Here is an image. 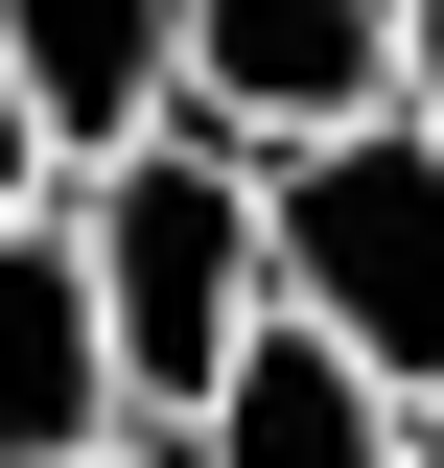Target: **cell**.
<instances>
[{
	"instance_id": "9",
	"label": "cell",
	"mask_w": 444,
	"mask_h": 468,
	"mask_svg": "<svg viewBox=\"0 0 444 468\" xmlns=\"http://www.w3.org/2000/svg\"><path fill=\"white\" fill-rule=\"evenodd\" d=\"M70 468H164V445H70Z\"/></svg>"
},
{
	"instance_id": "2",
	"label": "cell",
	"mask_w": 444,
	"mask_h": 468,
	"mask_svg": "<svg viewBox=\"0 0 444 468\" xmlns=\"http://www.w3.org/2000/svg\"><path fill=\"white\" fill-rule=\"evenodd\" d=\"M258 234H280V304L444 421V117L375 94L328 141H258Z\"/></svg>"
},
{
	"instance_id": "1",
	"label": "cell",
	"mask_w": 444,
	"mask_h": 468,
	"mask_svg": "<svg viewBox=\"0 0 444 468\" xmlns=\"http://www.w3.org/2000/svg\"><path fill=\"white\" fill-rule=\"evenodd\" d=\"M70 234H94V328H117V399H141V445H164V421H187V399L234 375V351L280 328L258 141H211V117H164V141H117V165L70 187Z\"/></svg>"
},
{
	"instance_id": "6",
	"label": "cell",
	"mask_w": 444,
	"mask_h": 468,
	"mask_svg": "<svg viewBox=\"0 0 444 468\" xmlns=\"http://www.w3.org/2000/svg\"><path fill=\"white\" fill-rule=\"evenodd\" d=\"M0 70H24V117H48V165L94 187L117 141L187 117V0H0Z\"/></svg>"
},
{
	"instance_id": "5",
	"label": "cell",
	"mask_w": 444,
	"mask_h": 468,
	"mask_svg": "<svg viewBox=\"0 0 444 468\" xmlns=\"http://www.w3.org/2000/svg\"><path fill=\"white\" fill-rule=\"evenodd\" d=\"M164 468H421V399H397V375H351V351L280 304L211 399L164 421Z\"/></svg>"
},
{
	"instance_id": "7",
	"label": "cell",
	"mask_w": 444,
	"mask_h": 468,
	"mask_svg": "<svg viewBox=\"0 0 444 468\" xmlns=\"http://www.w3.org/2000/svg\"><path fill=\"white\" fill-rule=\"evenodd\" d=\"M48 187L70 165H48V117H24V70H0V211H48Z\"/></svg>"
},
{
	"instance_id": "3",
	"label": "cell",
	"mask_w": 444,
	"mask_h": 468,
	"mask_svg": "<svg viewBox=\"0 0 444 468\" xmlns=\"http://www.w3.org/2000/svg\"><path fill=\"white\" fill-rule=\"evenodd\" d=\"M70 445H141V399H117V328H94V234L0 211V468H70Z\"/></svg>"
},
{
	"instance_id": "8",
	"label": "cell",
	"mask_w": 444,
	"mask_h": 468,
	"mask_svg": "<svg viewBox=\"0 0 444 468\" xmlns=\"http://www.w3.org/2000/svg\"><path fill=\"white\" fill-rule=\"evenodd\" d=\"M397 117H444V0H397Z\"/></svg>"
},
{
	"instance_id": "10",
	"label": "cell",
	"mask_w": 444,
	"mask_h": 468,
	"mask_svg": "<svg viewBox=\"0 0 444 468\" xmlns=\"http://www.w3.org/2000/svg\"><path fill=\"white\" fill-rule=\"evenodd\" d=\"M421 468H444V421H421Z\"/></svg>"
},
{
	"instance_id": "4",
	"label": "cell",
	"mask_w": 444,
	"mask_h": 468,
	"mask_svg": "<svg viewBox=\"0 0 444 468\" xmlns=\"http://www.w3.org/2000/svg\"><path fill=\"white\" fill-rule=\"evenodd\" d=\"M397 94V0H187V117L211 141H328Z\"/></svg>"
}]
</instances>
